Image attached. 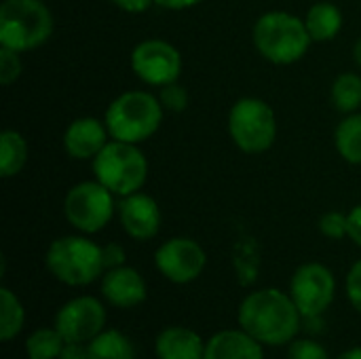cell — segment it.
<instances>
[{"label":"cell","instance_id":"cell-1","mask_svg":"<svg viewBox=\"0 0 361 359\" xmlns=\"http://www.w3.org/2000/svg\"><path fill=\"white\" fill-rule=\"evenodd\" d=\"M239 328L252 334L264 347H288L298 339L305 317L290 292L262 288L250 292L237 309Z\"/></svg>","mask_w":361,"mask_h":359},{"label":"cell","instance_id":"cell-2","mask_svg":"<svg viewBox=\"0 0 361 359\" xmlns=\"http://www.w3.org/2000/svg\"><path fill=\"white\" fill-rule=\"evenodd\" d=\"M47 271L63 286L85 288L106 273L102 245L89 235H63L51 241L44 254Z\"/></svg>","mask_w":361,"mask_h":359},{"label":"cell","instance_id":"cell-3","mask_svg":"<svg viewBox=\"0 0 361 359\" xmlns=\"http://www.w3.org/2000/svg\"><path fill=\"white\" fill-rule=\"evenodd\" d=\"M311 42L305 19L288 11H269L254 23V47L271 63H296L307 55Z\"/></svg>","mask_w":361,"mask_h":359},{"label":"cell","instance_id":"cell-4","mask_svg":"<svg viewBox=\"0 0 361 359\" xmlns=\"http://www.w3.org/2000/svg\"><path fill=\"white\" fill-rule=\"evenodd\" d=\"M163 104L148 91H125L106 110L104 123L112 140L142 144L152 138L163 123Z\"/></svg>","mask_w":361,"mask_h":359},{"label":"cell","instance_id":"cell-5","mask_svg":"<svg viewBox=\"0 0 361 359\" xmlns=\"http://www.w3.org/2000/svg\"><path fill=\"white\" fill-rule=\"evenodd\" d=\"M53 34V15L42 0H4L0 4V47L17 53L38 49Z\"/></svg>","mask_w":361,"mask_h":359},{"label":"cell","instance_id":"cell-6","mask_svg":"<svg viewBox=\"0 0 361 359\" xmlns=\"http://www.w3.org/2000/svg\"><path fill=\"white\" fill-rule=\"evenodd\" d=\"M93 176L116 197H127L146 184L148 161L137 144L110 140L93 159Z\"/></svg>","mask_w":361,"mask_h":359},{"label":"cell","instance_id":"cell-7","mask_svg":"<svg viewBox=\"0 0 361 359\" xmlns=\"http://www.w3.org/2000/svg\"><path fill=\"white\" fill-rule=\"evenodd\" d=\"M228 135L247 154H260L275 144L277 118L273 108L260 97H241L228 112Z\"/></svg>","mask_w":361,"mask_h":359},{"label":"cell","instance_id":"cell-8","mask_svg":"<svg viewBox=\"0 0 361 359\" xmlns=\"http://www.w3.org/2000/svg\"><path fill=\"white\" fill-rule=\"evenodd\" d=\"M114 193L97 180L74 184L63 199L66 220L82 235H95L108 226L116 214Z\"/></svg>","mask_w":361,"mask_h":359},{"label":"cell","instance_id":"cell-9","mask_svg":"<svg viewBox=\"0 0 361 359\" xmlns=\"http://www.w3.org/2000/svg\"><path fill=\"white\" fill-rule=\"evenodd\" d=\"M290 296L305 320L322 317L336 298V277L322 262H305L290 279Z\"/></svg>","mask_w":361,"mask_h":359},{"label":"cell","instance_id":"cell-10","mask_svg":"<svg viewBox=\"0 0 361 359\" xmlns=\"http://www.w3.org/2000/svg\"><path fill=\"white\" fill-rule=\"evenodd\" d=\"M131 70L142 83L150 87H165L180 78L182 55L171 42L161 38H148L133 47Z\"/></svg>","mask_w":361,"mask_h":359},{"label":"cell","instance_id":"cell-11","mask_svg":"<svg viewBox=\"0 0 361 359\" xmlns=\"http://www.w3.org/2000/svg\"><path fill=\"white\" fill-rule=\"evenodd\" d=\"M154 267L167 281L186 286L203 275L207 267V254L201 243L190 237H171L157 248Z\"/></svg>","mask_w":361,"mask_h":359},{"label":"cell","instance_id":"cell-12","mask_svg":"<svg viewBox=\"0 0 361 359\" xmlns=\"http://www.w3.org/2000/svg\"><path fill=\"white\" fill-rule=\"evenodd\" d=\"M108 313L106 305L95 296H76L59 307L53 326L63 336L66 343L89 345L99 332L106 330Z\"/></svg>","mask_w":361,"mask_h":359},{"label":"cell","instance_id":"cell-13","mask_svg":"<svg viewBox=\"0 0 361 359\" xmlns=\"http://www.w3.org/2000/svg\"><path fill=\"white\" fill-rule=\"evenodd\" d=\"M123 231L135 241H150L161 229V207L146 193H133L121 197L116 207Z\"/></svg>","mask_w":361,"mask_h":359},{"label":"cell","instance_id":"cell-14","mask_svg":"<svg viewBox=\"0 0 361 359\" xmlns=\"http://www.w3.org/2000/svg\"><path fill=\"white\" fill-rule=\"evenodd\" d=\"M102 298L104 303H108L110 307L116 309H135L142 303H146L148 298V286L146 279L142 277L140 271H135L133 267H116V269H108L102 275Z\"/></svg>","mask_w":361,"mask_h":359},{"label":"cell","instance_id":"cell-15","mask_svg":"<svg viewBox=\"0 0 361 359\" xmlns=\"http://www.w3.org/2000/svg\"><path fill=\"white\" fill-rule=\"evenodd\" d=\"M110 142V133L104 121L95 116L74 118L63 133V150L76 161L95 159L99 150Z\"/></svg>","mask_w":361,"mask_h":359},{"label":"cell","instance_id":"cell-16","mask_svg":"<svg viewBox=\"0 0 361 359\" xmlns=\"http://www.w3.org/2000/svg\"><path fill=\"white\" fill-rule=\"evenodd\" d=\"M205 359H264V345L243 328H226L205 343Z\"/></svg>","mask_w":361,"mask_h":359},{"label":"cell","instance_id":"cell-17","mask_svg":"<svg viewBox=\"0 0 361 359\" xmlns=\"http://www.w3.org/2000/svg\"><path fill=\"white\" fill-rule=\"evenodd\" d=\"M205 343L186 326H167L154 339L157 359H205Z\"/></svg>","mask_w":361,"mask_h":359},{"label":"cell","instance_id":"cell-18","mask_svg":"<svg viewBox=\"0 0 361 359\" xmlns=\"http://www.w3.org/2000/svg\"><path fill=\"white\" fill-rule=\"evenodd\" d=\"M305 25L313 42H328L338 36L343 28V13L334 2H315L305 17Z\"/></svg>","mask_w":361,"mask_h":359},{"label":"cell","instance_id":"cell-19","mask_svg":"<svg viewBox=\"0 0 361 359\" xmlns=\"http://www.w3.org/2000/svg\"><path fill=\"white\" fill-rule=\"evenodd\" d=\"M87 347L89 359H135V347L131 339L114 328L99 332Z\"/></svg>","mask_w":361,"mask_h":359},{"label":"cell","instance_id":"cell-20","mask_svg":"<svg viewBox=\"0 0 361 359\" xmlns=\"http://www.w3.org/2000/svg\"><path fill=\"white\" fill-rule=\"evenodd\" d=\"M27 163V142L15 129L0 133V176L15 178Z\"/></svg>","mask_w":361,"mask_h":359},{"label":"cell","instance_id":"cell-21","mask_svg":"<svg viewBox=\"0 0 361 359\" xmlns=\"http://www.w3.org/2000/svg\"><path fill=\"white\" fill-rule=\"evenodd\" d=\"M25 326V309L11 288H0V341H15Z\"/></svg>","mask_w":361,"mask_h":359},{"label":"cell","instance_id":"cell-22","mask_svg":"<svg viewBox=\"0 0 361 359\" xmlns=\"http://www.w3.org/2000/svg\"><path fill=\"white\" fill-rule=\"evenodd\" d=\"M334 144L347 163L361 165V112H351L338 123L334 131Z\"/></svg>","mask_w":361,"mask_h":359},{"label":"cell","instance_id":"cell-23","mask_svg":"<svg viewBox=\"0 0 361 359\" xmlns=\"http://www.w3.org/2000/svg\"><path fill=\"white\" fill-rule=\"evenodd\" d=\"M66 341L55 326H42L25 336V358L27 359H59Z\"/></svg>","mask_w":361,"mask_h":359},{"label":"cell","instance_id":"cell-24","mask_svg":"<svg viewBox=\"0 0 361 359\" xmlns=\"http://www.w3.org/2000/svg\"><path fill=\"white\" fill-rule=\"evenodd\" d=\"M330 99L332 106L338 112L351 114L357 112L361 106V76L355 72H345L334 78L332 89H330Z\"/></svg>","mask_w":361,"mask_h":359},{"label":"cell","instance_id":"cell-25","mask_svg":"<svg viewBox=\"0 0 361 359\" xmlns=\"http://www.w3.org/2000/svg\"><path fill=\"white\" fill-rule=\"evenodd\" d=\"M288 359H330V355L315 339H294L288 345Z\"/></svg>","mask_w":361,"mask_h":359},{"label":"cell","instance_id":"cell-26","mask_svg":"<svg viewBox=\"0 0 361 359\" xmlns=\"http://www.w3.org/2000/svg\"><path fill=\"white\" fill-rule=\"evenodd\" d=\"M319 231L328 239H345L349 237V218L343 212H326L319 218Z\"/></svg>","mask_w":361,"mask_h":359},{"label":"cell","instance_id":"cell-27","mask_svg":"<svg viewBox=\"0 0 361 359\" xmlns=\"http://www.w3.org/2000/svg\"><path fill=\"white\" fill-rule=\"evenodd\" d=\"M21 70H23V63H21L19 53L13 49L0 47V83L8 87L21 76Z\"/></svg>","mask_w":361,"mask_h":359},{"label":"cell","instance_id":"cell-28","mask_svg":"<svg viewBox=\"0 0 361 359\" xmlns=\"http://www.w3.org/2000/svg\"><path fill=\"white\" fill-rule=\"evenodd\" d=\"M159 99H161L163 108L169 110V112H182V110H186V106H188V93H186V89H184L178 80L171 83V85L161 87Z\"/></svg>","mask_w":361,"mask_h":359},{"label":"cell","instance_id":"cell-29","mask_svg":"<svg viewBox=\"0 0 361 359\" xmlns=\"http://www.w3.org/2000/svg\"><path fill=\"white\" fill-rule=\"evenodd\" d=\"M345 294L349 305L361 315V258L357 262H353V267L347 273L345 279Z\"/></svg>","mask_w":361,"mask_h":359},{"label":"cell","instance_id":"cell-30","mask_svg":"<svg viewBox=\"0 0 361 359\" xmlns=\"http://www.w3.org/2000/svg\"><path fill=\"white\" fill-rule=\"evenodd\" d=\"M102 254H104V267H106V271L127 264V254H125V248L121 243H114L112 241V243L102 245Z\"/></svg>","mask_w":361,"mask_h":359},{"label":"cell","instance_id":"cell-31","mask_svg":"<svg viewBox=\"0 0 361 359\" xmlns=\"http://www.w3.org/2000/svg\"><path fill=\"white\" fill-rule=\"evenodd\" d=\"M349 239L361 248V205H355L349 214Z\"/></svg>","mask_w":361,"mask_h":359},{"label":"cell","instance_id":"cell-32","mask_svg":"<svg viewBox=\"0 0 361 359\" xmlns=\"http://www.w3.org/2000/svg\"><path fill=\"white\" fill-rule=\"evenodd\" d=\"M110 2L125 13H144L154 4V0H110Z\"/></svg>","mask_w":361,"mask_h":359},{"label":"cell","instance_id":"cell-33","mask_svg":"<svg viewBox=\"0 0 361 359\" xmlns=\"http://www.w3.org/2000/svg\"><path fill=\"white\" fill-rule=\"evenodd\" d=\"M59 359H89V347L85 343H66Z\"/></svg>","mask_w":361,"mask_h":359},{"label":"cell","instance_id":"cell-34","mask_svg":"<svg viewBox=\"0 0 361 359\" xmlns=\"http://www.w3.org/2000/svg\"><path fill=\"white\" fill-rule=\"evenodd\" d=\"M203 0H154V4L169 8V11H184V8H192Z\"/></svg>","mask_w":361,"mask_h":359},{"label":"cell","instance_id":"cell-35","mask_svg":"<svg viewBox=\"0 0 361 359\" xmlns=\"http://www.w3.org/2000/svg\"><path fill=\"white\" fill-rule=\"evenodd\" d=\"M334 359H361V347H351V349H345L338 358Z\"/></svg>","mask_w":361,"mask_h":359},{"label":"cell","instance_id":"cell-36","mask_svg":"<svg viewBox=\"0 0 361 359\" xmlns=\"http://www.w3.org/2000/svg\"><path fill=\"white\" fill-rule=\"evenodd\" d=\"M353 59H355V63L361 68V36L357 38V42L353 44Z\"/></svg>","mask_w":361,"mask_h":359}]
</instances>
